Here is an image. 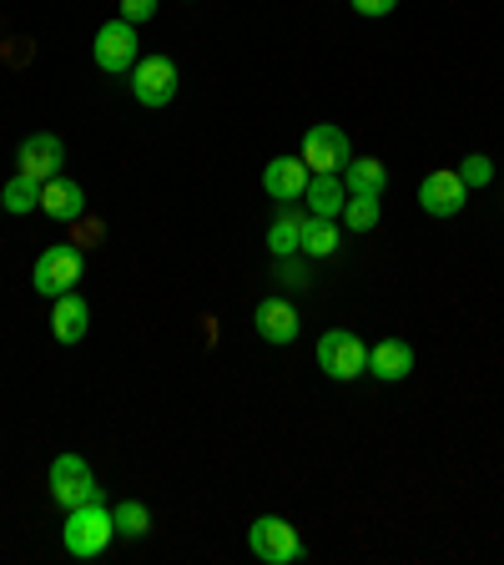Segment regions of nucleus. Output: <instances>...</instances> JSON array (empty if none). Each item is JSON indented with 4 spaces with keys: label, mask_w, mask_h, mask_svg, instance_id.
I'll list each match as a JSON object with an SVG mask.
<instances>
[{
    "label": "nucleus",
    "mask_w": 504,
    "mask_h": 565,
    "mask_svg": "<svg viewBox=\"0 0 504 565\" xmlns=\"http://www.w3.org/2000/svg\"><path fill=\"white\" fill-rule=\"evenodd\" d=\"M378 217H384L378 198H364V192H353V198L343 202V227H348V233H374Z\"/></svg>",
    "instance_id": "4be33fe9"
},
{
    "label": "nucleus",
    "mask_w": 504,
    "mask_h": 565,
    "mask_svg": "<svg viewBox=\"0 0 504 565\" xmlns=\"http://www.w3.org/2000/svg\"><path fill=\"white\" fill-rule=\"evenodd\" d=\"M0 202H6V212L11 217H25V212H41V182L25 172H15L6 188H0Z\"/></svg>",
    "instance_id": "aec40b11"
},
{
    "label": "nucleus",
    "mask_w": 504,
    "mask_h": 565,
    "mask_svg": "<svg viewBox=\"0 0 504 565\" xmlns=\"http://www.w3.org/2000/svg\"><path fill=\"white\" fill-rule=\"evenodd\" d=\"M15 172L35 177V182H51V177H61V162H66V147H61V137H51V131H35V137L21 141V152H15Z\"/></svg>",
    "instance_id": "9b49d317"
},
{
    "label": "nucleus",
    "mask_w": 504,
    "mask_h": 565,
    "mask_svg": "<svg viewBox=\"0 0 504 565\" xmlns=\"http://www.w3.org/2000/svg\"><path fill=\"white\" fill-rule=\"evenodd\" d=\"M318 369L329 379H339V384H348V379L368 374V343L348 329H329L318 339Z\"/></svg>",
    "instance_id": "7ed1b4c3"
},
{
    "label": "nucleus",
    "mask_w": 504,
    "mask_h": 565,
    "mask_svg": "<svg viewBox=\"0 0 504 565\" xmlns=\"http://www.w3.org/2000/svg\"><path fill=\"white\" fill-rule=\"evenodd\" d=\"M86 278V253L76 243H51L31 268V288L41 298H61V294H76V282Z\"/></svg>",
    "instance_id": "f03ea898"
},
{
    "label": "nucleus",
    "mask_w": 504,
    "mask_h": 565,
    "mask_svg": "<svg viewBox=\"0 0 504 565\" xmlns=\"http://www.w3.org/2000/svg\"><path fill=\"white\" fill-rule=\"evenodd\" d=\"M111 535H117V520H111V505H106V500H86V505L66 510L61 541H66V551L76 555V561L101 555L106 545H111Z\"/></svg>",
    "instance_id": "f257e3e1"
},
{
    "label": "nucleus",
    "mask_w": 504,
    "mask_h": 565,
    "mask_svg": "<svg viewBox=\"0 0 504 565\" xmlns=\"http://www.w3.org/2000/svg\"><path fill=\"white\" fill-rule=\"evenodd\" d=\"M308 212L313 217H343V202H348V188H343V172H313L303 192Z\"/></svg>",
    "instance_id": "dca6fc26"
},
{
    "label": "nucleus",
    "mask_w": 504,
    "mask_h": 565,
    "mask_svg": "<svg viewBox=\"0 0 504 565\" xmlns=\"http://www.w3.org/2000/svg\"><path fill=\"white\" fill-rule=\"evenodd\" d=\"M454 172H459V182H464L470 192H474V188H490V182H494V162H490L484 152H470L464 162L454 167Z\"/></svg>",
    "instance_id": "5701e85b"
},
{
    "label": "nucleus",
    "mask_w": 504,
    "mask_h": 565,
    "mask_svg": "<svg viewBox=\"0 0 504 565\" xmlns=\"http://www.w3.org/2000/svg\"><path fill=\"white\" fill-rule=\"evenodd\" d=\"M368 374L378 379V384H399V379L414 374V349L404 339H378L374 349H368Z\"/></svg>",
    "instance_id": "4468645a"
},
{
    "label": "nucleus",
    "mask_w": 504,
    "mask_h": 565,
    "mask_svg": "<svg viewBox=\"0 0 504 565\" xmlns=\"http://www.w3.org/2000/svg\"><path fill=\"white\" fill-rule=\"evenodd\" d=\"M51 500L61 510H76L86 500H101V484H96L92 465L82 455H56L51 459Z\"/></svg>",
    "instance_id": "39448f33"
},
{
    "label": "nucleus",
    "mask_w": 504,
    "mask_h": 565,
    "mask_svg": "<svg viewBox=\"0 0 504 565\" xmlns=\"http://www.w3.org/2000/svg\"><path fill=\"white\" fill-rule=\"evenodd\" d=\"M343 188H348V198L353 192H364V198H384L388 167L378 162V157H353V162L343 167Z\"/></svg>",
    "instance_id": "a211bd4d"
},
{
    "label": "nucleus",
    "mask_w": 504,
    "mask_h": 565,
    "mask_svg": "<svg viewBox=\"0 0 504 565\" xmlns=\"http://www.w3.org/2000/svg\"><path fill=\"white\" fill-rule=\"evenodd\" d=\"M253 329H258L262 343H293L298 333H303V318H298V308L288 303V298H262L258 308H253Z\"/></svg>",
    "instance_id": "9d476101"
},
{
    "label": "nucleus",
    "mask_w": 504,
    "mask_h": 565,
    "mask_svg": "<svg viewBox=\"0 0 504 565\" xmlns=\"http://www.w3.org/2000/svg\"><path fill=\"white\" fill-rule=\"evenodd\" d=\"M111 520H117V535H127V541L152 535V510L141 505V500H121V505H111Z\"/></svg>",
    "instance_id": "412c9836"
},
{
    "label": "nucleus",
    "mask_w": 504,
    "mask_h": 565,
    "mask_svg": "<svg viewBox=\"0 0 504 565\" xmlns=\"http://www.w3.org/2000/svg\"><path fill=\"white\" fill-rule=\"evenodd\" d=\"M0 212H6V202H0Z\"/></svg>",
    "instance_id": "bb28decb"
},
{
    "label": "nucleus",
    "mask_w": 504,
    "mask_h": 565,
    "mask_svg": "<svg viewBox=\"0 0 504 565\" xmlns=\"http://www.w3.org/2000/svg\"><path fill=\"white\" fill-rule=\"evenodd\" d=\"M308 172H343L353 162V147H348V131L333 127V121H318V127L303 131V152Z\"/></svg>",
    "instance_id": "0eeeda50"
},
{
    "label": "nucleus",
    "mask_w": 504,
    "mask_h": 565,
    "mask_svg": "<svg viewBox=\"0 0 504 565\" xmlns=\"http://www.w3.org/2000/svg\"><path fill=\"white\" fill-rule=\"evenodd\" d=\"M86 333H92V303H86L82 294L51 298V339L71 349V343H82Z\"/></svg>",
    "instance_id": "f8f14e48"
},
{
    "label": "nucleus",
    "mask_w": 504,
    "mask_h": 565,
    "mask_svg": "<svg viewBox=\"0 0 504 565\" xmlns=\"http://www.w3.org/2000/svg\"><path fill=\"white\" fill-rule=\"evenodd\" d=\"M176 66L167 56H141L137 66H131V96H137L141 106H167L176 96Z\"/></svg>",
    "instance_id": "6e6552de"
},
{
    "label": "nucleus",
    "mask_w": 504,
    "mask_h": 565,
    "mask_svg": "<svg viewBox=\"0 0 504 565\" xmlns=\"http://www.w3.org/2000/svg\"><path fill=\"white\" fill-rule=\"evenodd\" d=\"M303 223H308V212H298L293 202H282V212L272 217V227H268L272 258H293V253H303Z\"/></svg>",
    "instance_id": "f3484780"
},
{
    "label": "nucleus",
    "mask_w": 504,
    "mask_h": 565,
    "mask_svg": "<svg viewBox=\"0 0 504 565\" xmlns=\"http://www.w3.org/2000/svg\"><path fill=\"white\" fill-rule=\"evenodd\" d=\"M92 56H96V66L106 71V76H131V66L141 61V41H137V25L131 21H106L101 31H96V41H92Z\"/></svg>",
    "instance_id": "20e7f679"
},
{
    "label": "nucleus",
    "mask_w": 504,
    "mask_h": 565,
    "mask_svg": "<svg viewBox=\"0 0 504 565\" xmlns=\"http://www.w3.org/2000/svg\"><path fill=\"white\" fill-rule=\"evenodd\" d=\"M308 162L303 157H272L268 172H262V192H268L272 202H303L308 192Z\"/></svg>",
    "instance_id": "ddd939ff"
},
{
    "label": "nucleus",
    "mask_w": 504,
    "mask_h": 565,
    "mask_svg": "<svg viewBox=\"0 0 504 565\" xmlns=\"http://www.w3.org/2000/svg\"><path fill=\"white\" fill-rule=\"evenodd\" d=\"M278 278L288 282V288H308V268L298 258H278Z\"/></svg>",
    "instance_id": "a878e982"
},
{
    "label": "nucleus",
    "mask_w": 504,
    "mask_h": 565,
    "mask_svg": "<svg viewBox=\"0 0 504 565\" xmlns=\"http://www.w3.org/2000/svg\"><path fill=\"white\" fill-rule=\"evenodd\" d=\"M157 15V0H121V21L141 25V21H152Z\"/></svg>",
    "instance_id": "b1692460"
},
{
    "label": "nucleus",
    "mask_w": 504,
    "mask_h": 565,
    "mask_svg": "<svg viewBox=\"0 0 504 565\" xmlns=\"http://www.w3.org/2000/svg\"><path fill=\"white\" fill-rule=\"evenodd\" d=\"M353 11L368 15V21H384V15L399 11V0H353Z\"/></svg>",
    "instance_id": "393cba45"
},
{
    "label": "nucleus",
    "mask_w": 504,
    "mask_h": 565,
    "mask_svg": "<svg viewBox=\"0 0 504 565\" xmlns=\"http://www.w3.org/2000/svg\"><path fill=\"white\" fill-rule=\"evenodd\" d=\"M41 212L56 217V223H76V217L86 212L82 182H71V177H51V182H41Z\"/></svg>",
    "instance_id": "2eb2a0df"
},
{
    "label": "nucleus",
    "mask_w": 504,
    "mask_h": 565,
    "mask_svg": "<svg viewBox=\"0 0 504 565\" xmlns=\"http://www.w3.org/2000/svg\"><path fill=\"white\" fill-rule=\"evenodd\" d=\"M464 202H470V188L459 182L454 167H439V172H429L419 182V207L429 212V217H459Z\"/></svg>",
    "instance_id": "1a4fd4ad"
},
{
    "label": "nucleus",
    "mask_w": 504,
    "mask_h": 565,
    "mask_svg": "<svg viewBox=\"0 0 504 565\" xmlns=\"http://www.w3.org/2000/svg\"><path fill=\"white\" fill-rule=\"evenodd\" d=\"M339 247H343L339 217H313V212H308V223H303V258H333Z\"/></svg>",
    "instance_id": "6ab92c4d"
},
{
    "label": "nucleus",
    "mask_w": 504,
    "mask_h": 565,
    "mask_svg": "<svg viewBox=\"0 0 504 565\" xmlns=\"http://www.w3.org/2000/svg\"><path fill=\"white\" fill-rule=\"evenodd\" d=\"M247 545H253V555L268 565H293L298 555H303V541H298L293 520L282 515H262L253 520V530H247Z\"/></svg>",
    "instance_id": "423d86ee"
}]
</instances>
